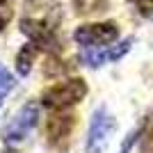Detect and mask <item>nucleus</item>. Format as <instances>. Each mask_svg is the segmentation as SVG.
<instances>
[{
  "label": "nucleus",
  "mask_w": 153,
  "mask_h": 153,
  "mask_svg": "<svg viewBox=\"0 0 153 153\" xmlns=\"http://www.w3.org/2000/svg\"><path fill=\"white\" fill-rule=\"evenodd\" d=\"M142 153H153V128H149V133L142 140Z\"/></svg>",
  "instance_id": "obj_12"
},
{
  "label": "nucleus",
  "mask_w": 153,
  "mask_h": 153,
  "mask_svg": "<svg viewBox=\"0 0 153 153\" xmlns=\"http://www.w3.org/2000/svg\"><path fill=\"white\" fill-rule=\"evenodd\" d=\"M39 123V103H25L16 114L9 119V123L2 130L5 142H23L30 135V130Z\"/></svg>",
  "instance_id": "obj_3"
},
{
  "label": "nucleus",
  "mask_w": 153,
  "mask_h": 153,
  "mask_svg": "<svg viewBox=\"0 0 153 153\" xmlns=\"http://www.w3.org/2000/svg\"><path fill=\"white\" fill-rule=\"evenodd\" d=\"M114 128H117V121L108 110L105 108L96 110L94 117H91L89 130H87V153H103L105 151Z\"/></svg>",
  "instance_id": "obj_2"
},
{
  "label": "nucleus",
  "mask_w": 153,
  "mask_h": 153,
  "mask_svg": "<svg viewBox=\"0 0 153 153\" xmlns=\"http://www.w3.org/2000/svg\"><path fill=\"white\" fill-rule=\"evenodd\" d=\"M37 53H39L37 44H27L19 51V55H16V71H19V76H27L32 71V64H34Z\"/></svg>",
  "instance_id": "obj_6"
},
{
  "label": "nucleus",
  "mask_w": 153,
  "mask_h": 153,
  "mask_svg": "<svg viewBox=\"0 0 153 153\" xmlns=\"http://www.w3.org/2000/svg\"><path fill=\"white\" fill-rule=\"evenodd\" d=\"M85 96H87V82L82 78H71V80H64V82L48 87L41 96V103H44V108H51V110H64L80 103Z\"/></svg>",
  "instance_id": "obj_1"
},
{
  "label": "nucleus",
  "mask_w": 153,
  "mask_h": 153,
  "mask_svg": "<svg viewBox=\"0 0 153 153\" xmlns=\"http://www.w3.org/2000/svg\"><path fill=\"white\" fill-rule=\"evenodd\" d=\"M73 5H76L78 14L89 16V14L105 12V9H108V0H73Z\"/></svg>",
  "instance_id": "obj_7"
},
{
  "label": "nucleus",
  "mask_w": 153,
  "mask_h": 153,
  "mask_svg": "<svg viewBox=\"0 0 153 153\" xmlns=\"http://www.w3.org/2000/svg\"><path fill=\"white\" fill-rule=\"evenodd\" d=\"M0 5H7V0H0Z\"/></svg>",
  "instance_id": "obj_14"
},
{
  "label": "nucleus",
  "mask_w": 153,
  "mask_h": 153,
  "mask_svg": "<svg viewBox=\"0 0 153 153\" xmlns=\"http://www.w3.org/2000/svg\"><path fill=\"white\" fill-rule=\"evenodd\" d=\"M9 19H12V9L5 5H0V34H2V30H5V25L9 23Z\"/></svg>",
  "instance_id": "obj_13"
},
{
  "label": "nucleus",
  "mask_w": 153,
  "mask_h": 153,
  "mask_svg": "<svg viewBox=\"0 0 153 153\" xmlns=\"http://www.w3.org/2000/svg\"><path fill=\"white\" fill-rule=\"evenodd\" d=\"M130 46H133V39H123L119 46H114V48L105 51V53H108V62H117V59H121L123 55L130 51Z\"/></svg>",
  "instance_id": "obj_8"
},
{
  "label": "nucleus",
  "mask_w": 153,
  "mask_h": 153,
  "mask_svg": "<svg viewBox=\"0 0 153 153\" xmlns=\"http://www.w3.org/2000/svg\"><path fill=\"white\" fill-rule=\"evenodd\" d=\"M73 128H76V117L73 114L48 117V121H46V142L57 151H66Z\"/></svg>",
  "instance_id": "obj_5"
},
{
  "label": "nucleus",
  "mask_w": 153,
  "mask_h": 153,
  "mask_svg": "<svg viewBox=\"0 0 153 153\" xmlns=\"http://www.w3.org/2000/svg\"><path fill=\"white\" fill-rule=\"evenodd\" d=\"M119 27L117 23H87V25L76 27L73 39L85 48H103V46L117 41Z\"/></svg>",
  "instance_id": "obj_4"
},
{
  "label": "nucleus",
  "mask_w": 153,
  "mask_h": 153,
  "mask_svg": "<svg viewBox=\"0 0 153 153\" xmlns=\"http://www.w3.org/2000/svg\"><path fill=\"white\" fill-rule=\"evenodd\" d=\"M142 135V128H137V130H133V133L126 137V142H123V146H121V153H130V146L135 144V140Z\"/></svg>",
  "instance_id": "obj_11"
},
{
  "label": "nucleus",
  "mask_w": 153,
  "mask_h": 153,
  "mask_svg": "<svg viewBox=\"0 0 153 153\" xmlns=\"http://www.w3.org/2000/svg\"><path fill=\"white\" fill-rule=\"evenodd\" d=\"M135 5L142 16H153V0H135Z\"/></svg>",
  "instance_id": "obj_10"
},
{
  "label": "nucleus",
  "mask_w": 153,
  "mask_h": 153,
  "mask_svg": "<svg viewBox=\"0 0 153 153\" xmlns=\"http://www.w3.org/2000/svg\"><path fill=\"white\" fill-rule=\"evenodd\" d=\"M14 85H16L14 76L5 69V66H2V64H0V98H2L7 91H12V89H14Z\"/></svg>",
  "instance_id": "obj_9"
}]
</instances>
